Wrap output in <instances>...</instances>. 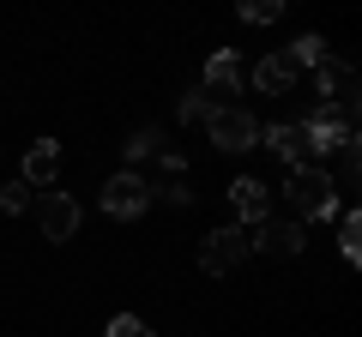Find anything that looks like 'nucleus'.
Here are the masks:
<instances>
[{"mask_svg": "<svg viewBox=\"0 0 362 337\" xmlns=\"http://www.w3.org/2000/svg\"><path fill=\"white\" fill-rule=\"evenodd\" d=\"M296 127L308 133L314 157H326V151H350V145H362V139H356V103H350V109H332V103H320V109H308V115H302Z\"/></svg>", "mask_w": 362, "mask_h": 337, "instance_id": "nucleus-1", "label": "nucleus"}, {"mask_svg": "<svg viewBox=\"0 0 362 337\" xmlns=\"http://www.w3.org/2000/svg\"><path fill=\"white\" fill-rule=\"evenodd\" d=\"M284 199L296 205V217H332V211H338V187H332V175H326L320 163H314V168H290Z\"/></svg>", "mask_w": 362, "mask_h": 337, "instance_id": "nucleus-2", "label": "nucleus"}, {"mask_svg": "<svg viewBox=\"0 0 362 337\" xmlns=\"http://www.w3.org/2000/svg\"><path fill=\"white\" fill-rule=\"evenodd\" d=\"M247 253H254V235H247V229H235V223H230V229H211L206 241H199V271L230 277Z\"/></svg>", "mask_w": 362, "mask_h": 337, "instance_id": "nucleus-3", "label": "nucleus"}, {"mask_svg": "<svg viewBox=\"0 0 362 337\" xmlns=\"http://www.w3.org/2000/svg\"><path fill=\"white\" fill-rule=\"evenodd\" d=\"M206 127H211V145H218V151H254V145H259V121L247 115V109L218 103Z\"/></svg>", "mask_w": 362, "mask_h": 337, "instance_id": "nucleus-4", "label": "nucleus"}, {"mask_svg": "<svg viewBox=\"0 0 362 337\" xmlns=\"http://www.w3.org/2000/svg\"><path fill=\"white\" fill-rule=\"evenodd\" d=\"M145 205H151V181H145V175L121 168V175L103 181V211H109V217H139Z\"/></svg>", "mask_w": 362, "mask_h": 337, "instance_id": "nucleus-5", "label": "nucleus"}, {"mask_svg": "<svg viewBox=\"0 0 362 337\" xmlns=\"http://www.w3.org/2000/svg\"><path fill=\"white\" fill-rule=\"evenodd\" d=\"M37 223L49 241H73L78 229V199L73 193H37Z\"/></svg>", "mask_w": 362, "mask_h": 337, "instance_id": "nucleus-6", "label": "nucleus"}, {"mask_svg": "<svg viewBox=\"0 0 362 337\" xmlns=\"http://www.w3.org/2000/svg\"><path fill=\"white\" fill-rule=\"evenodd\" d=\"M314 85H320V97H326L332 109H350V103H356V66H350V61H332V54H326V61L314 66Z\"/></svg>", "mask_w": 362, "mask_h": 337, "instance_id": "nucleus-7", "label": "nucleus"}, {"mask_svg": "<svg viewBox=\"0 0 362 337\" xmlns=\"http://www.w3.org/2000/svg\"><path fill=\"white\" fill-rule=\"evenodd\" d=\"M259 139H266L278 157H284L290 168H314V145H308V133H302L296 121H278V127H266Z\"/></svg>", "mask_w": 362, "mask_h": 337, "instance_id": "nucleus-8", "label": "nucleus"}, {"mask_svg": "<svg viewBox=\"0 0 362 337\" xmlns=\"http://www.w3.org/2000/svg\"><path fill=\"white\" fill-rule=\"evenodd\" d=\"M54 175H61V145H54V139H37V145L25 151V187H30V193H49Z\"/></svg>", "mask_w": 362, "mask_h": 337, "instance_id": "nucleus-9", "label": "nucleus"}, {"mask_svg": "<svg viewBox=\"0 0 362 337\" xmlns=\"http://www.w3.org/2000/svg\"><path fill=\"white\" fill-rule=\"evenodd\" d=\"M242 91V61H235V49H218L206 61V97L211 103H223V97Z\"/></svg>", "mask_w": 362, "mask_h": 337, "instance_id": "nucleus-10", "label": "nucleus"}, {"mask_svg": "<svg viewBox=\"0 0 362 337\" xmlns=\"http://www.w3.org/2000/svg\"><path fill=\"white\" fill-rule=\"evenodd\" d=\"M230 205H235V217H242V223H266L272 217V193H266V181H254V175L230 181Z\"/></svg>", "mask_w": 362, "mask_h": 337, "instance_id": "nucleus-11", "label": "nucleus"}, {"mask_svg": "<svg viewBox=\"0 0 362 337\" xmlns=\"http://www.w3.org/2000/svg\"><path fill=\"white\" fill-rule=\"evenodd\" d=\"M247 78H254V91H259V97H284L290 85H296V66H290L284 54H266V61H259Z\"/></svg>", "mask_w": 362, "mask_h": 337, "instance_id": "nucleus-12", "label": "nucleus"}, {"mask_svg": "<svg viewBox=\"0 0 362 337\" xmlns=\"http://www.w3.org/2000/svg\"><path fill=\"white\" fill-rule=\"evenodd\" d=\"M254 247H266V253H284V259H296L302 247H308V235H302V223H266V229L254 235Z\"/></svg>", "mask_w": 362, "mask_h": 337, "instance_id": "nucleus-13", "label": "nucleus"}, {"mask_svg": "<svg viewBox=\"0 0 362 337\" xmlns=\"http://www.w3.org/2000/svg\"><path fill=\"white\" fill-rule=\"evenodd\" d=\"M284 61L296 66V73H302V66H320V61H326V42H320V37H296V42L284 49Z\"/></svg>", "mask_w": 362, "mask_h": 337, "instance_id": "nucleus-14", "label": "nucleus"}, {"mask_svg": "<svg viewBox=\"0 0 362 337\" xmlns=\"http://www.w3.org/2000/svg\"><path fill=\"white\" fill-rule=\"evenodd\" d=\"M338 247H344L350 265L362 259V217H356V211H344V223H338Z\"/></svg>", "mask_w": 362, "mask_h": 337, "instance_id": "nucleus-15", "label": "nucleus"}, {"mask_svg": "<svg viewBox=\"0 0 362 337\" xmlns=\"http://www.w3.org/2000/svg\"><path fill=\"white\" fill-rule=\"evenodd\" d=\"M157 151H163V133H157V127H139V133L127 139V163H139V157H157Z\"/></svg>", "mask_w": 362, "mask_h": 337, "instance_id": "nucleus-16", "label": "nucleus"}, {"mask_svg": "<svg viewBox=\"0 0 362 337\" xmlns=\"http://www.w3.org/2000/svg\"><path fill=\"white\" fill-rule=\"evenodd\" d=\"M25 205H30V187L25 181H6V187H0V211H6V217H18Z\"/></svg>", "mask_w": 362, "mask_h": 337, "instance_id": "nucleus-17", "label": "nucleus"}, {"mask_svg": "<svg viewBox=\"0 0 362 337\" xmlns=\"http://www.w3.org/2000/svg\"><path fill=\"white\" fill-rule=\"evenodd\" d=\"M278 13H284V0H247V6H242V18H247V25H272Z\"/></svg>", "mask_w": 362, "mask_h": 337, "instance_id": "nucleus-18", "label": "nucleus"}, {"mask_svg": "<svg viewBox=\"0 0 362 337\" xmlns=\"http://www.w3.org/2000/svg\"><path fill=\"white\" fill-rule=\"evenodd\" d=\"M211 109H218V103H211L206 91H194V97H181V121H211Z\"/></svg>", "mask_w": 362, "mask_h": 337, "instance_id": "nucleus-19", "label": "nucleus"}, {"mask_svg": "<svg viewBox=\"0 0 362 337\" xmlns=\"http://www.w3.org/2000/svg\"><path fill=\"white\" fill-rule=\"evenodd\" d=\"M109 337H151V325L133 319V313H115V319H109Z\"/></svg>", "mask_w": 362, "mask_h": 337, "instance_id": "nucleus-20", "label": "nucleus"}]
</instances>
